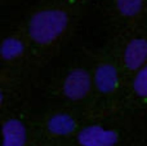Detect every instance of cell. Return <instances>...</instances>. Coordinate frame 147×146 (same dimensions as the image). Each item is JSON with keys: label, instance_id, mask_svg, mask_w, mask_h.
<instances>
[{"label": "cell", "instance_id": "obj_3", "mask_svg": "<svg viewBox=\"0 0 147 146\" xmlns=\"http://www.w3.org/2000/svg\"><path fill=\"white\" fill-rule=\"evenodd\" d=\"M92 87V79L88 71L83 69H75L70 71L63 83V93L70 100H81L89 93Z\"/></svg>", "mask_w": 147, "mask_h": 146}, {"label": "cell", "instance_id": "obj_7", "mask_svg": "<svg viewBox=\"0 0 147 146\" xmlns=\"http://www.w3.org/2000/svg\"><path fill=\"white\" fill-rule=\"evenodd\" d=\"M48 129L57 136H66L75 129V120L69 114H54L48 120Z\"/></svg>", "mask_w": 147, "mask_h": 146}, {"label": "cell", "instance_id": "obj_9", "mask_svg": "<svg viewBox=\"0 0 147 146\" xmlns=\"http://www.w3.org/2000/svg\"><path fill=\"white\" fill-rule=\"evenodd\" d=\"M119 13L124 17H136L143 9L145 0H115Z\"/></svg>", "mask_w": 147, "mask_h": 146}, {"label": "cell", "instance_id": "obj_6", "mask_svg": "<svg viewBox=\"0 0 147 146\" xmlns=\"http://www.w3.org/2000/svg\"><path fill=\"white\" fill-rule=\"evenodd\" d=\"M26 137V128L21 120L9 119L3 124V146H23Z\"/></svg>", "mask_w": 147, "mask_h": 146}, {"label": "cell", "instance_id": "obj_8", "mask_svg": "<svg viewBox=\"0 0 147 146\" xmlns=\"http://www.w3.org/2000/svg\"><path fill=\"white\" fill-rule=\"evenodd\" d=\"M25 45L17 38H5L1 43L0 53L4 59H13L23 53Z\"/></svg>", "mask_w": 147, "mask_h": 146}, {"label": "cell", "instance_id": "obj_1", "mask_svg": "<svg viewBox=\"0 0 147 146\" xmlns=\"http://www.w3.org/2000/svg\"><path fill=\"white\" fill-rule=\"evenodd\" d=\"M69 25V14L61 8H45L28 21V35L39 44H49L56 40Z\"/></svg>", "mask_w": 147, "mask_h": 146}, {"label": "cell", "instance_id": "obj_2", "mask_svg": "<svg viewBox=\"0 0 147 146\" xmlns=\"http://www.w3.org/2000/svg\"><path fill=\"white\" fill-rule=\"evenodd\" d=\"M117 140L116 132L101 126H88L78 135V141L81 146H115Z\"/></svg>", "mask_w": 147, "mask_h": 146}, {"label": "cell", "instance_id": "obj_10", "mask_svg": "<svg viewBox=\"0 0 147 146\" xmlns=\"http://www.w3.org/2000/svg\"><path fill=\"white\" fill-rule=\"evenodd\" d=\"M133 88L138 96L147 98V65L141 67L140 71L137 72L133 80Z\"/></svg>", "mask_w": 147, "mask_h": 146}, {"label": "cell", "instance_id": "obj_5", "mask_svg": "<svg viewBox=\"0 0 147 146\" xmlns=\"http://www.w3.org/2000/svg\"><path fill=\"white\" fill-rule=\"evenodd\" d=\"M117 82H119L117 71L112 65L103 64L97 67L96 74H94V84L99 92L110 93L115 91Z\"/></svg>", "mask_w": 147, "mask_h": 146}, {"label": "cell", "instance_id": "obj_4", "mask_svg": "<svg viewBox=\"0 0 147 146\" xmlns=\"http://www.w3.org/2000/svg\"><path fill=\"white\" fill-rule=\"evenodd\" d=\"M147 59V40L136 38L128 43L124 51V64L128 69L137 70L143 67L142 65Z\"/></svg>", "mask_w": 147, "mask_h": 146}]
</instances>
